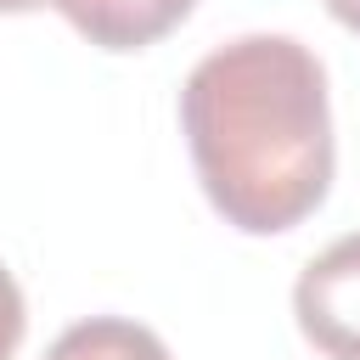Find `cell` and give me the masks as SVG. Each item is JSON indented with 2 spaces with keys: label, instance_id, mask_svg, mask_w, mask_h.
I'll list each match as a JSON object with an SVG mask.
<instances>
[{
  "label": "cell",
  "instance_id": "6da1fadb",
  "mask_svg": "<svg viewBox=\"0 0 360 360\" xmlns=\"http://www.w3.org/2000/svg\"><path fill=\"white\" fill-rule=\"evenodd\" d=\"M180 135L208 208L242 236H281L332 191L326 68L292 34L214 45L180 84Z\"/></svg>",
  "mask_w": 360,
  "mask_h": 360
},
{
  "label": "cell",
  "instance_id": "7a4b0ae2",
  "mask_svg": "<svg viewBox=\"0 0 360 360\" xmlns=\"http://www.w3.org/2000/svg\"><path fill=\"white\" fill-rule=\"evenodd\" d=\"M292 321L326 360H360V231L326 242L292 281Z\"/></svg>",
  "mask_w": 360,
  "mask_h": 360
},
{
  "label": "cell",
  "instance_id": "3957f363",
  "mask_svg": "<svg viewBox=\"0 0 360 360\" xmlns=\"http://www.w3.org/2000/svg\"><path fill=\"white\" fill-rule=\"evenodd\" d=\"M68 28L79 39H90L96 51H112V56H129V51H146L158 39H169L197 0H51Z\"/></svg>",
  "mask_w": 360,
  "mask_h": 360
},
{
  "label": "cell",
  "instance_id": "277c9868",
  "mask_svg": "<svg viewBox=\"0 0 360 360\" xmlns=\"http://www.w3.org/2000/svg\"><path fill=\"white\" fill-rule=\"evenodd\" d=\"M45 360H174L169 343L129 315H90L56 332Z\"/></svg>",
  "mask_w": 360,
  "mask_h": 360
},
{
  "label": "cell",
  "instance_id": "5b68a950",
  "mask_svg": "<svg viewBox=\"0 0 360 360\" xmlns=\"http://www.w3.org/2000/svg\"><path fill=\"white\" fill-rule=\"evenodd\" d=\"M22 332H28V298H22L17 276L0 264V360H17Z\"/></svg>",
  "mask_w": 360,
  "mask_h": 360
},
{
  "label": "cell",
  "instance_id": "8992f818",
  "mask_svg": "<svg viewBox=\"0 0 360 360\" xmlns=\"http://www.w3.org/2000/svg\"><path fill=\"white\" fill-rule=\"evenodd\" d=\"M321 6H326V17H332L338 28L360 34V0H321Z\"/></svg>",
  "mask_w": 360,
  "mask_h": 360
},
{
  "label": "cell",
  "instance_id": "52a82bcc",
  "mask_svg": "<svg viewBox=\"0 0 360 360\" xmlns=\"http://www.w3.org/2000/svg\"><path fill=\"white\" fill-rule=\"evenodd\" d=\"M51 0H0V17H22V11H39Z\"/></svg>",
  "mask_w": 360,
  "mask_h": 360
}]
</instances>
